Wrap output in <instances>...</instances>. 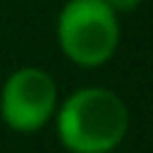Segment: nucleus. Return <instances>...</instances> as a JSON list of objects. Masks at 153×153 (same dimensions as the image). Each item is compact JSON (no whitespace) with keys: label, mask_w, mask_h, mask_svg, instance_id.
I'll return each instance as SVG.
<instances>
[{"label":"nucleus","mask_w":153,"mask_h":153,"mask_svg":"<svg viewBox=\"0 0 153 153\" xmlns=\"http://www.w3.org/2000/svg\"><path fill=\"white\" fill-rule=\"evenodd\" d=\"M56 134L70 153H110L129 132L126 102L105 86L75 89L56 105Z\"/></svg>","instance_id":"1"},{"label":"nucleus","mask_w":153,"mask_h":153,"mask_svg":"<svg viewBox=\"0 0 153 153\" xmlns=\"http://www.w3.org/2000/svg\"><path fill=\"white\" fill-rule=\"evenodd\" d=\"M121 40L118 13L105 0H67L56 16V43L78 67H100L113 59Z\"/></svg>","instance_id":"2"},{"label":"nucleus","mask_w":153,"mask_h":153,"mask_svg":"<svg viewBox=\"0 0 153 153\" xmlns=\"http://www.w3.org/2000/svg\"><path fill=\"white\" fill-rule=\"evenodd\" d=\"M56 113V83L40 67L13 70L0 89V118L19 134L40 132Z\"/></svg>","instance_id":"3"},{"label":"nucleus","mask_w":153,"mask_h":153,"mask_svg":"<svg viewBox=\"0 0 153 153\" xmlns=\"http://www.w3.org/2000/svg\"><path fill=\"white\" fill-rule=\"evenodd\" d=\"M105 3H108V5L121 16V13H132V11H137L143 0H105Z\"/></svg>","instance_id":"4"}]
</instances>
